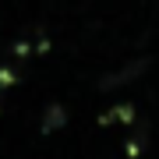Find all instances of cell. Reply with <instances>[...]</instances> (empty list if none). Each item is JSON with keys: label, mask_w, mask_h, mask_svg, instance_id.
<instances>
[{"label": "cell", "mask_w": 159, "mask_h": 159, "mask_svg": "<svg viewBox=\"0 0 159 159\" xmlns=\"http://www.w3.org/2000/svg\"><path fill=\"white\" fill-rule=\"evenodd\" d=\"M148 67V60H134V64H124L120 71H113V74H102V81H99V89L102 92H110V89H120V85H127V81H134L138 74H142Z\"/></svg>", "instance_id": "obj_1"}, {"label": "cell", "mask_w": 159, "mask_h": 159, "mask_svg": "<svg viewBox=\"0 0 159 159\" xmlns=\"http://www.w3.org/2000/svg\"><path fill=\"white\" fill-rule=\"evenodd\" d=\"M67 127V110L60 106V102H50V106L43 110V120H39V131L43 134H57V131Z\"/></svg>", "instance_id": "obj_2"}, {"label": "cell", "mask_w": 159, "mask_h": 159, "mask_svg": "<svg viewBox=\"0 0 159 159\" xmlns=\"http://www.w3.org/2000/svg\"><path fill=\"white\" fill-rule=\"evenodd\" d=\"M117 120H124V124H127V120H134V106H127V102H124V106H113L110 113L99 117V124L106 127V124H117Z\"/></svg>", "instance_id": "obj_3"}, {"label": "cell", "mask_w": 159, "mask_h": 159, "mask_svg": "<svg viewBox=\"0 0 159 159\" xmlns=\"http://www.w3.org/2000/svg\"><path fill=\"white\" fill-rule=\"evenodd\" d=\"M148 124H138V131L131 134V142H127V156H142V148H145V142H148Z\"/></svg>", "instance_id": "obj_4"}, {"label": "cell", "mask_w": 159, "mask_h": 159, "mask_svg": "<svg viewBox=\"0 0 159 159\" xmlns=\"http://www.w3.org/2000/svg\"><path fill=\"white\" fill-rule=\"evenodd\" d=\"M14 81H18V71L14 67H0V92H7Z\"/></svg>", "instance_id": "obj_5"}]
</instances>
